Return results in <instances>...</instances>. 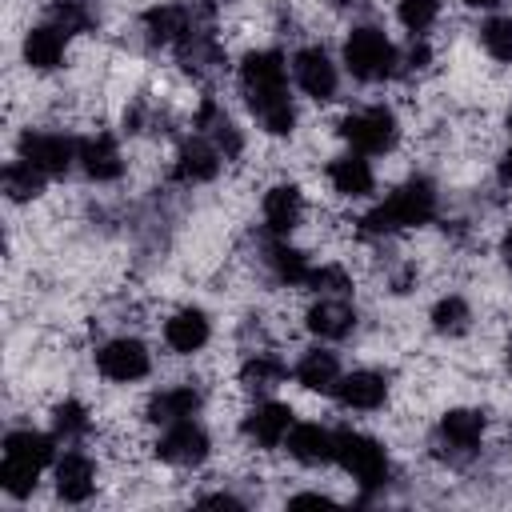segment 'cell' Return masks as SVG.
Wrapping results in <instances>:
<instances>
[{"instance_id": "9a60e30c", "label": "cell", "mask_w": 512, "mask_h": 512, "mask_svg": "<svg viewBox=\"0 0 512 512\" xmlns=\"http://www.w3.org/2000/svg\"><path fill=\"white\" fill-rule=\"evenodd\" d=\"M288 452L300 464H328V460H336V432H328L320 424H292Z\"/></svg>"}, {"instance_id": "f546056e", "label": "cell", "mask_w": 512, "mask_h": 512, "mask_svg": "<svg viewBox=\"0 0 512 512\" xmlns=\"http://www.w3.org/2000/svg\"><path fill=\"white\" fill-rule=\"evenodd\" d=\"M468 320H472V312H468V304H464L460 296H444V300L432 308V328H436L440 336H460V332H468Z\"/></svg>"}, {"instance_id": "8d00e7d4", "label": "cell", "mask_w": 512, "mask_h": 512, "mask_svg": "<svg viewBox=\"0 0 512 512\" xmlns=\"http://www.w3.org/2000/svg\"><path fill=\"white\" fill-rule=\"evenodd\" d=\"M288 504H292V508H308V504H312V508H332V500H328V496H320V492H304V496H292Z\"/></svg>"}, {"instance_id": "ab89813d", "label": "cell", "mask_w": 512, "mask_h": 512, "mask_svg": "<svg viewBox=\"0 0 512 512\" xmlns=\"http://www.w3.org/2000/svg\"><path fill=\"white\" fill-rule=\"evenodd\" d=\"M500 180H504V184H512V152L500 160Z\"/></svg>"}, {"instance_id": "836d02e7", "label": "cell", "mask_w": 512, "mask_h": 512, "mask_svg": "<svg viewBox=\"0 0 512 512\" xmlns=\"http://www.w3.org/2000/svg\"><path fill=\"white\" fill-rule=\"evenodd\" d=\"M484 48L496 56V60H512V16H496L484 24Z\"/></svg>"}, {"instance_id": "b9f144b4", "label": "cell", "mask_w": 512, "mask_h": 512, "mask_svg": "<svg viewBox=\"0 0 512 512\" xmlns=\"http://www.w3.org/2000/svg\"><path fill=\"white\" fill-rule=\"evenodd\" d=\"M464 4H472V8H492V4H500V0H464Z\"/></svg>"}, {"instance_id": "ffe728a7", "label": "cell", "mask_w": 512, "mask_h": 512, "mask_svg": "<svg viewBox=\"0 0 512 512\" xmlns=\"http://www.w3.org/2000/svg\"><path fill=\"white\" fill-rule=\"evenodd\" d=\"M332 392L340 396L344 408H380L388 396V384L376 372H352V376H340Z\"/></svg>"}, {"instance_id": "5b68a950", "label": "cell", "mask_w": 512, "mask_h": 512, "mask_svg": "<svg viewBox=\"0 0 512 512\" xmlns=\"http://www.w3.org/2000/svg\"><path fill=\"white\" fill-rule=\"evenodd\" d=\"M340 136L364 152V156H376V152H388L396 144V116L392 108L376 104V108H364V112H352L340 120Z\"/></svg>"}, {"instance_id": "f1b7e54d", "label": "cell", "mask_w": 512, "mask_h": 512, "mask_svg": "<svg viewBox=\"0 0 512 512\" xmlns=\"http://www.w3.org/2000/svg\"><path fill=\"white\" fill-rule=\"evenodd\" d=\"M268 268L276 272V280H284V284H308V260L296 252V248H288V244H272L268 248Z\"/></svg>"}, {"instance_id": "9c48e42d", "label": "cell", "mask_w": 512, "mask_h": 512, "mask_svg": "<svg viewBox=\"0 0 512 512\" xmlns=\"http://www.w3.org/2000/svg\"><path fill=\"white\" fill-rule=\"evenodd\" d=\"M96 368L108 376V380H120V384H128V380H140L144 372H148V348L140 344V340H108L100 352H96Z\"/></svg>"}, {"instance_id": "d590c367", "label": "cell", "mask_w": 512, "mask_h": 512, "mask_svg": "<svg viewBox=\"0 0 512 512\" xmlns=\"http://www.w3.org/2000/svg\"><path fill=\"white\" fill-rule=\"evenodd\" d=\"M308 284L312 288H324V292H344L348 288V276L340 268H316V272H308Z\"/></svg>"}, {"instance_id": "ee69618b", "label": "cell", "mask_w": 512, "mask_h": 512, "mask_svg": "<svg viewBox=\"0 0 512 512\" xmlns=\"http://www.w3.org/2000/svg\"><path fill=\"white\" fill-rule=\"evenodd\" d=\"M508 124H512V116H508Z\"/></svg>"}, {"instance_id": "52a82bcc", "label": "cell", "mask_w": 512, "mask_h": 512, "mask_svg": "<svg viewBox=\"0 0 512 512\" xmlns=\"http://www.w3.org/2000/svg\"><path fill=\"white\" fill-rule=\"evenodd\" d=\"M20 160L40 168L44 176H60L76 160V144L60 132H24L20 136Z\"/></svg>"}, {"instance_id": "7402d4cb", "label": "cell", "mask_w": 512, "mask_h": 512, "mask_svg": "<svg viewBox=\"0 0 512 512\" xmlns=\"http://www.w3.org/2000/svg\"><path fill=\"white\" fill-rule=\"evenodd\" d=\"M352 324H356V312L344 300H320V304L308 308V328L320 340H344L352 332Z\"/></svg>"}, {"instance_id": "484cf974", "label": "cell", "mask_w": 512, "mask_h": 512, "mask_svg": "<svg viewBox=\"0 0 512 512\" xmlns=\"http://www.w3.org/2000/svg\"><path fill=\"white\" fill-rule=\"evenodd\" d=\"M4 456L44 468V464L52 460V436L32 432V428H16V432H8V440H4Z\"/></svg>"}, {"instance_id": "6da1fadb", "label": "cell", "mask_w": 512, "mask_h": 512, "mask_svg": "<svg viewBox=\"0 0 512 512\" xmlns=\"http://www.w3.org/2000/svg\"><path fill=\"white\" fill-rule=\"evenodd\" d=\"M240 88L248 96V108L272 136H288L296 124V108L284 88V56L280 52H248L240 64Z\"/></svg>"}, {"instance_id": "3957f363", "label": "cell", "mask_w": 512, "mask_h": 512, "mask_svg": "<svg viewBox=\"0 0 512 512\" xmlns=\"http://www.w3.org/2000/svg\"><path fill=\"white\" fill-rule=\"evenodd\" d=\"M344 64L356 80H384L396 68V48L380 28L364 24V28H352V36L344 40Z\"/></svg>"}, {"instance_id": "4dcf8cb0", "label": "cell", "mask_w": 512, "mask_h": 512, "mask_svg": "<svg viewBox=\"0 0 512 512\" xmlns=\"http://www.w3.org/2000/svg\"><path fill=\"white\" fill-rule=\"evenodd\" d=\"M36 476H40L36 464L12 460V456H4V464H0V488H4L8 496H16V500H24V496L36 488Z\"/></svg>"}, {"instance_id": "7c38bea8", "label": "cell", "mask_w": 512, "mask_h": 512, "mask_svg": "<svg viewBox=\"0 0 512 512\" xmlns=\"http://www.w3.org/2000/svg\"><path fill=\"white\" fill-rule=\"evenodd\" d=\"M92 488H96L92 460L84 452H64V460H56V492H60V500L80 504V500L92 496Z\"/></svg>"}, {"instance_id": "e575fe53", "label": "cell", "mask_w": 512, "mask_h": 512, "mask_svg": "<svg viewBox=\"0 0 512 512\" xmlns=\"http://www.w3.org/2000/svg\"><path fill=\"white\" fill-rule=\"evenodd\" d=\"M440 12V0H400V24L408 32H424Z\"/></svg>"}, {"instance_id": "7a4b0ae2", "label": "cell", "mask_w": 512, "mask_h": 512, "mask_svg": "<svg viewBox=\"0 0 512 512\" xmlns=\"http://www.w3.org/2000/svg\"><path fill=\"white\" fill-rule=\"evenodd\" d=\"M432 216H436V188L416 176V180L400 184L384 204H376L360 220V232L364 236H384V232H400V228H420Z\"/></svg>"}, {"instance_id": "277c9868", "label": "cell", "mask_w": 512, "mask_h": 512, "mask_svg": "<svg viewBox=\"0 0 512 512\" xmlns=\"http://www.w3.org/2000/svg\"><path fill=\"white\" fill-rule=\"evenodd\" d=\"M336 460L344 472H352L360 480L364 492L384 488V480H388V456L364 432H336Z\"/></svg>"}, {"instance_id": "2e32d148", "label": "cell", "mask_w": 512, "mask_h": 512, "mask_svg": "<svg viewBox=\"0 0 512 512\" xmlns=\"http://www.w3.org/2000/svg\"><path fill=\"white\" fill-rule=\"evenodd\" d=\"M192 28V4H160L144 12V32L152 44H180V36Z\"/></svg>"}, {"instance_id": "f35d334b", "label": "cell", "mask_w": 512, "mask_h": 512, "mask_svg": "<svg viewBox=\"0 0 512 512\" xmlns=\"http://www.w3.org/2000/svg\"><path fill=\"white\" fill-rule=\"evenodd\" d=\"M408 60H412V68H424V64H428V48H424V44H412Z\"/></svg>"}, {"instance_id": "e0dca14e", "label": "cell", "mask_w": 512, "mask_h": 512, "mask_svg": "<svg viewBox=\"0 0 512 512\" xmlns=\"http://www.w3.org/2000/svg\"><path fill=\"white\" fill-rule=\"evenodd\" d=\"M304 216V196L296 184H276L268 196H264V224L276 232V236H288Z\"/></svg>"}, {"instance_id": "8992f818", "label": "cell", "mask_w": 512, "mask_h": 512, "mask_svg": "<svg viewBox=\"0 0 512 512\" xmlns=\"http://www.w3.org/2000/svg\"><path fill=\"white\" fill-rule=\"evenodd\" d=\"M480 436H484V416L476 408H456L436 428V456H444L452 464H464L476 452Z\"/></svg>"}, {"instance_id": "60d3db41", "label": "cell", "mask_w": 512, "mask_h": 512, "mask_svg": "<svg viewBox=\"0 0 512 512\" xmlns=\"http://www.w3.org/2000/svg\"><path fill=\"white\" fill-rule=\"evenodd\" d=\"M500 256H504V264L512 268V228H508V236H504V244H500Z\"/></svg>"}, {"instance_id": "7bdbcfd3", "label": "cell", "mask_w": 512, "mask_h": 512, "mask_svg": "<svg viewBox=\"0 0 512 512\" xmlns=\"http://www.w3.org/2000/svg\"><path fill=\"white\" fill-rule=\"evenodd\" d=\"M336 4H340V8H348V4H356V0H336Z\"/></svg>"}, {"instance_id": "ba28073f", "label": "cell", "mask_w": 512, "mask_h": 512, "mask_svg": "<svg viewBox=\"0 0 512 512\" xmlns=\"http://www.w3.org/2000/svg\"><path fill=\"white\" fill-rule=\"evenodd\" d=\"M156 456L168 460V464H180V468H192L208 456V432L188 416V420H176L168 424V432L156 440Z\"/></svg>"}, {"instance_id": "d4e9b609", "label": "cell", "mask_w": 512, "mask_h": 512, "mask_svg": "<svg viewBox=\"0 0 512 512\" xmlns=\"http://www.w3.org/2000/svg\"><path fill=\"white\" fill-rule=\"evenodd\" d=\"M296 380L308 388V392H332L336 380H340V364L332 352H304V360L296 364Z\"/></svg>"}, {"instance_id": "83f0119b", "label": "cell", "mask_w": 512, "mask_h": 512, "mask_svg": "<svg viewBox=\"0 0 512 512\" xmlns=\"http://www.w3.org/2000/svg\"><path fill=\"white\" fill-rule=\"evenodd\" d=\"M284 380V364L276 360V356H268V352H256V356H248L244 360V368H240V384L244 388H276Z\"/></svg>"}, {"instance_id": "30bf717a", "label": "cell", "mask_w": 512, "mask_h": 512, "mask_svg": "<svg viewBox=\"0 0 512 512\" xmlns=\"http://www.w3.org/2000/svg\"><path fill=\"white\" fill-rule=\"evenodd\" d=\"M288 432H292V408L288 404L268 400V404H256L244 416V436L260 448H276L280 440H288Z\"/></svg>"}, {"instance_id": "d6986e66", "label": "cell", "mask_w": 512, "mask_h": 512, "mask_svg": "<svg viewBox=\"0 0 512 512\" xmlns=\"http://www.w3.org/2000/svg\"><path fill=\"white\" fill-rule=\"evenodd\" d=\"M64 40H68V32L60 24H40V28H32L24 36V60L32 68L48 72V68H56L64 60Z\"/></svg>"}, {"instance_id": "74e56055", "label": "cell", "mask_w": 512, "mask_h": 512, "mask_svg": "<svg viewBox=\"0 0 512 512\" xmlns=\"http://www.w3.org/2000/svg\"><path fill=\"white\" fill-rule=\"evenodd\" d=\"M200 504H208V508H244L236 496H224V492L220 496H200Z\"/></svg>"}, {"instance_id": "4316f807", "label": "cell", "mask_w": 512, "mask_h": 512, "mask_svg": "<svg viewBox=\"0 0 512 512\" xmlns=\"http://www.w3.org/2000/svg\"><path fill=\"white\" fill-rule=\"evenodd\" d=\"M4 192H8V200H32L44 192V172L32 168L28 160H12L4 168Z\"/></svg>"}, {"instance_id": "5bb4252c", "label": "cell", "mask_w": 512, "mask_h": 512, "mask_svg": "<svg viewBox=\"0 0 512 512\" xmlns=\"http://www.w3.org/2000/svg\"><path fill=\"white\" fill-rule=\"evenodd\" d=\"M176 180H184V184H204V180H212L216 172H220V148L212 144V140H188L184 148H180V156H176Z\"/></svg>"}, {"instance_id": "cb8c5ba5", "label": "cell", "mask_w": 512, "mask_h": 512, "mask_svg": "<svg viewBox=\"0 0 512 512\" xmlns=\"http://www.w3.org/2000/svg\"><path fill=\"white\" fill-rule=\"evenodd\" d=\"M196 124L208 132V140L220 148V156L224 160H232V156H240V148H244V140H240V132H236V124L212 104V100H204L200 104V116H196Z\"/></svg>"}, {"instance_id": "1f68e13d", "label": "cell", "mask_w": 512, "mask_h": 512, "mask_svg": "<svg viewBox=\"0 0 512 512\" xmlns=\"http://www.w3.org/2000/svg\"><path fill=\"white\" fill-rule=\"evenodd\" d=\"M52 24H60L64 32H84L96 24V12L88 0H56L52 4Z\"/></svg>"}, {"instance_id": "ac0fdd59", "label": "cell", "mask_w": 512, "mask_h": 512, "mask_svg": "<svg viewBox=\"0 0 512 512\" xmlns=\"http://www.w3.org/2000/svg\"><path fill=\"white\" fill-rule=\"evenodd\" d=\"M208 316L200 312V308H180L168 324H164V340H168V348L172 352H196V348H204L208 344Z\"/></svg>"}, {"instance_id": "603a6c76", "label": "cell", "mask_w": 512, "mask_h": 512, "mask_svg": "<svg viewBox=\"0 0 512 512\" xmlns=\"http://www.w3.org/2000/svg\"><path fill=\"white\" fill-rule=\"evenodd\" d=\"M196 408H200V392L188 388V384H180V388H164V392H156V396L148 400V420H156V424H176V420L196 416Z\"/></svg>"}, {"instance_id": "44dd1931", "label": "cell", "mask_w": 512, "mask_h": 512, "mask_svg": "<svg viewBox=\"0 0 512 512\" xmlns=\"http://www.w3.org/2000/svg\"><path fill=\"white\" fill-rule=\"evenodd\" d=\"M328 180L340 196H368L372 192V168L364 160V152H348V156H336L328 164Z\"/></svg>"}, {"instance_id": "d6a6232c", "label": "cell", "mask_w": 512, "mask_h": 512, "mask_svg": "<svg viewBox=\"0 0 512 512\" xmlns=\"http://www.w3.org/2000/svg\"><path fill=\"white\" fill-rule=\"evenodd\" d=\"M52 428H56L60 440H76V436H84V432H88V412H84V404H76V400L56 404V412H52Z\"/></svg>"}, {"instance_id": "4fadbf2b", "label": "cell", "mask_w": 512, "mask_h": 512, "mask_svg": "<svg viewBox=\"0 0 512 512\" xmlns=\"http://www.w3.org/2000/svg\"><path fill=\"white\" fill-rule=\"evenodd\" d=\"M76 160L80 168L92 176V180H116L124 172V160H120V148L112 136H88L76 144Z\"/></svg>"}, {"instance_id": "8fae6325", "label": "cell", "mask_w": 512, "mask_h": 512, "mask_svg": "<svg viewBox=\"0 0 512 512\" xmlns=\"http://www.w3.org/2000/svg\"><path fill=\"white\" fill-rule=\"evenodd\" d=\"M292 72H296V84H300L312 100H332V92H336V64H332L320 48L296 52Z\"/></svg>"}]
</instances>
